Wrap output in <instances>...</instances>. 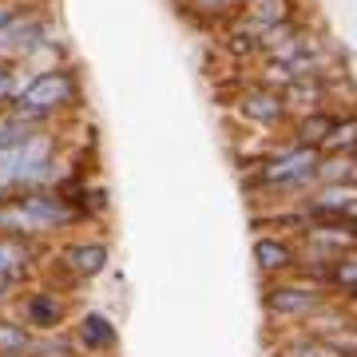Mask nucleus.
<instances>
[{
  "label": "nucleus",
  "instance_id": "obj_12",
  "mask_svg": "<svg viewBox=\"0 0 357 357\" xmlns=\"http://www.w3.org/2000/svg\"><path fill=\"white\" fill-rule=\"evenodd\" d=\"M278 96H282V103H286L290 119L294 115L321 112V107H326V84H321V79H290Z\"/></svg>",
  "mask_w": 357,
  "mask_h": 357
},
{
  "label": "nucleus",
  "instance_id": "obj_21",
  "mask_svg": "<svg viewBox=\"0 0 357 357\" xmlns=\"http://www.w3.org/2000/svg\"><path fill=\"white\" fill-rule=\"evenodd\" d=\"M246 4H255V0H243V8H246Z\"/></svg>",
  "mask_w": 357,
  "mask_h": 357
},
{
  "label": "nucleus",
  "instance_id": "obj_6",
  "mask_svg": "<svg viewBox=\"0 0 357 357\" xmlns=\"http://www.w3.org/2000/svg\"><path fill=\"white\" fill-rule=\"evenodd\" d=\"M68 337H72L79 357H112L119 349V330H115V321L107 310H84L72 321Z\"/></svg>",
  "mask_w": 357,
  "mask_h": 357
},
{
  "label": "nucleus",
  "instance_id": "obj_22",
  "mask_svg": "<svg viewBox=\"0 0 357 357\" xmlns=\"http://www.w3.org/2000/svg\"><path fill=\"white\" fill-rule=\"evenodd\" d=\"M354 151H357V147H354Z\"/></svg>",
  "mask_w": 357,
  "mask_h": 357
},
{
  "label": "nucleus",
  "instance_id": "obj_14",
  "mask_svg": "<svg viewBox=\"0 0 357 357\" xmlns=\"http://www.w3.org/2000/svg\"><path fill=\"white\" fill-rule=\"evenodd\" d=\"M274 357H342V354H337L326 337H314V333H306V330L294 326V330L278 342Z\"/></svg>",
  "mask_w": 357,
  "mask_h": 357
},
{
  "label": "nucleus",
  "instance_id": "obj_16",
  "mask_svg": "<svg viewBox=\"0 0 357 357\" xmlns=\"http://www.w3.org/2000/svg\"><path fill=\"white\" fill-rule=\"evenodd\" d=\"M318 183H357V151L321 155L318 159Z\"/></svg>",
  "mask_w": 357,
  "mask_h": 357
},
{
  "label": "nucleus",
  "instance_id": "obj_15",
  "mask_svg": "<svg viewBox=\"0 0 357 357\" xmlns=\"http://www.w3.org/2000/svg\"><path fill=\"white\" fill-rule=\"evenodd\" d=\"M326 286H330V294H337V298H345V302L357 298V246L345 250V255L326 270Z\"/></svg>",
  "mask_w": 357,
  "mask_h": 357
},
{
  "label": "nucleus",
  "instance_id": "obj_19",
  "mask_svg": "<svg viewBox=\"0 0 357 357\" xmlns=\"http://www.w3.org/2000/svg\"><path fill=\"white\" fill-rule=\"evenodd\" d=\"M24 270H0V314L8 310V302H13L16 294L24 290Z\"/></svg>",
  "mask_w": 357,
  "mask_h": 357
},
{
  "label": "nucleus",
  "instance_id": "obj_18",
  "mask_svg": "<svg viewBox=\"0 0 357 357\" xmlns=\"http://www.w3.org/2000/svg\"><path fill=\"white\" fill-rule=\"evenodd\" d=\"M24 76H20V68L16 64H0V115L8 112V103L16 100V91H20Z\"/></svg>",
  "mask_w": 357,
  "mask_h": 357
},
{
  "label": "nucleus",
  "instance_id": "obj_10",
  "mask_svg": "<svg viewBox=\"0 0 357 357\" xmlns=\"http://www.w3.org/2000/svg\"><path fill=\"white\" fill-rule=\"evenodd\" d=\"M333 119L337 115L333 112H306V115H294L290 119V128H286V135H290L298 147H314V151H321V143H326V135H330L333 128Z\"/></svg>",
  "mask_w": 357,
  "mask_h": 357
},
{
  "label": "nucleus",
  "instance_id": "obj_8",
  "mask_svg": "<svg viewBox=\"0 0 357 357\" xmlns=\"http://www.w3.org/2000/svg\"><path fill=\"white\" fill-rule=\"evenodd\" d=\"M56 262L68 274V282H91L112 266V246L100 243V238H68Z\"/></svg>",
  "mask_w": 357,
  "mask_h": 357
},
{
  "label": "nucleus",
  "instance_id": "obj_1",
  "mask_svg": "<svg viewBox=\"0 0 357 357\" xmlns=\"http://www.w3.org/2000/svg\"><path fill=\"white\" fill-rule=\"evenodd\" d=\"M79 103H84L79 68L64 64V68H52V72H40V76L24 79L4 115L16 119V123H28V128H56L60 119H68L76 112Z\"/></svg>",
  "mask_w": 357,
  "mask_h": 357
},
{
  "label": "nucleus",
  "instance_id": "obj_5",
  "mask_svg": "<svg viewBox=\"0 0 357 357\" xmlns=\"http://www.w3.org/2000/svg\"><path fill=\"white\" fill-rule=\"evenodd\" d=\"M16 203L24 206V215L32 218V227H36L40 238L64 234V230H72L76 222H84V215H79L68 199H60L56 191H24V195H16Z\"/></svg>",
  "mask_w": 357,
  "mask_h": 357
},
{
  "label": "nucleus",
  "instance_id": "obj_20",
  "mask_svg": "<svg viewBox=\"0 0 357 357\" xmlns=\"http://www.w3.org/2000/svg\"><path fill=\"white\" fill-rule=\"evenodd\" d=\"M345 218H354V222H357V206H354V211H349V215H345Z\"/></svg>",
  "mask_w": 357,
  "mask_h": 357
},
{
  "label": "nucleus",
  "instance_id": "obj_9",
  "mask_svg": "<svg viewBox=\"0 0 357 357\" xmlns=\"http://www.w3.org/2000/svg\"><path fill=\"white\" fill-rule=\"evenodd\" d=\"M250 255H255L262 282L290 278L298 270V246H294V238H282V234H255L250 238Z\"/></svg>",
  "mask_w": 357,
  "mask_h": 357
},
{
  "label": "nucleus",
  "instance_id": "obj_4",
  "mask_svg": "<svg viewBox=\"0 0 357 357\" xmlns=\"http://www.w3.org/2000/svg\"><path fill=\"white\" fill-rule=\"evenodd\" d=\"M234 112H238V119H246L255 131H262V135H278V131L290 128V112H286L282 96L274 88L255 84V79L238 88V96H234Z\"/></svg>",
  "mask_w": 357,
  "mask_h": 357
},
{
  "label": "nucleus",
  "instance_id": "obj_3",
  "mask_svg": "<svg viewBox=\"0 0 357 357\" xmlns=\"http://www.w3.org/2000/svg\"><path fill=\"white\" fill-rule=\"evenodd\" d=\"M52 28H56V20H52L48 8H44L40 0L36 4H28L13 24L0 28V64H20L36 44L52 40Z\"/></svg>",
  "mask_w": 357,
  "mask_h": 357
},
{
  "label": "nucleus",
  "instance_id": "obj_11",
  "mask_svg": "<svg viewBox=\"0 0 357 357\" xmlns=\"http://www.w3.org/2000/svg\"><path fill=\"white\" fill-rule=\"evenodd\" d=\"M178 8H183V16L199 20L203 28H227L243 13V0H178Z\"/></svg>",
  "mask_w": 357,
  "mask_h": 357
},
{
  "label": "nucleus",
  "instance_id": "obj_17",
  "mask_svg": "<svg viewBox=\"0 0 357 357\" xmlns=\"http://www.w3.org/2000/svg\"><path fill=\"white\" fill-rule=\"evenodd\" d=\"M354 147H357V115H337L326 143H321V155H342L354 151Z\"/></svg>",
  "mask_w": 357,
  "mask_h": 357
},
{
  "label": "nucleus",
  "instance_id": "obj_13",
  "mask_svg": "<svg viewBox=\"0 0 357 357\" xmlns=\"http://www.w3.org/2000/svg\"><path fill=\"white\" fill-rule=\"evenodd\" d=\"M64 64H72V60H68V44L60 36H52V40H44V44H36L16 68H20L24 79H32V76H40V72H52V68H64Z\"/></svg>",
  "mask_w": 357,
  "mask_h": 357
},
{
  "label": "nucleus",
  "instance_id": "obj_2",
  "mask_svg": "<svg viewBox=\"0 0 357 357\" xmlns=\"http://www.w3.org/2000/svg\"><path fill=\"white\" fill-rule=\"evenodd\" d=\"M326 298H330V286L314 274H302V270H294L290 278L262 282V310L274 321H298L302 326Z\"/></svg>",
  "mask_w": 357,
  "mask_h": 357
},
{
  "label": "nucleus",
  "instance_id": "obj_7",
  "mask_svg": "<svg viewBox=\"0 0 357 357\" xmlns=\"http://www.w3.org/2000/svg\"><path fill=\"white\" fill-rule=\"evenodd\" d=\"M68 298L52 286H36V290H24V302H20V321L28 330L44 337V333H60L68 321Z\"/></svg>",
  "mask_w": 357,
  "mask_h": 357
}]
</instances>
